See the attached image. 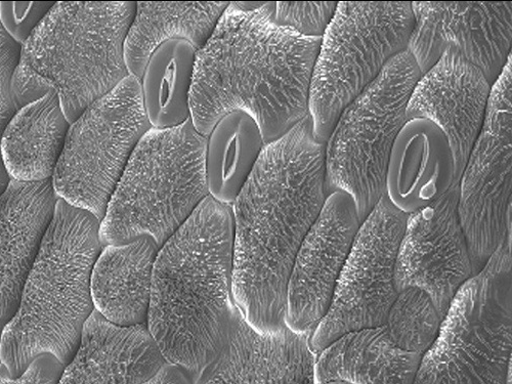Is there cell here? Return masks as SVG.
Listing matches in <instances>:
<instances>
[{"label":"cell","mask_w":512,"mask_h":384,"mask_svg":"<svg viewBox=\"0 0 512 384\" xmlns=\"http://www.w3.org/2000/svg\"><path fill=\"white\" fill-rule=\"evenodd\" d=\"M421 74L406 51L395 57L337 119L325 147L328 195L345 192L361 223L384 196L394 143Z\"/></svg>","instance_id":"obj_9"},{"label":"cell","mask_w":512,"mask_h":384,"mask_svg":"<svg viewBox=\"0 0 512 384\" xmlns=\"http://www.w3.org/2000/svg\"><path fill=\"white\" fill-rule=\"evenodd\" d=\"M414 26L410 2H340L321 38L309 100L317 140L398 55Z\"/></svg>","instance_id":"obj_8"},{"label":"cell","mask_w":512,"mask_h":384,"mask_svg":"<svg viewBox=\"0 0 512 384\" xmlns=\"http://www.w3.org/2000/svg\"><path fill=\"white\" fill-rule=\"evenodd\" d=\"M197 50L170 40L150 57L140 79L143 106L152 128L166 130L191 119V90Z\"/></svg>","instance_id":"obj_26"},{"label":"cell","mask_w":512,"mask_h":384,"mask_svg":"<svg viewBox=\"0 0 512 384\" xmlns=\"http://www.w3.org/2000/svg\"><path fill=\"white\" fill-rule=\"evenodd\" d=\"M69 127L55 93L20 108L0 138V158L10 179L19 182L52 179Z\"/></svg>","instance_id":"obj_22"},{"label":"cell","mask_w":512,"mask_h":384,"mask_svg":"<svg viewBox=\"0 0 512 384\" xmlns=\"http://www.w3.org/2000/svg\"><path fill=\"white\" fill-rule=\"evenodd\" d=\"M228 2L136 3L124 44L128 74L141 79L153 53L165 42L185 40L199 51L215 31Z\"/></svg>","instance_id":"obj_24"},{"label":"cell","mask_w":512,"mask_h":384,"mask_svg":"<svg viewBox=\"0 0 512 384\" xmlns=\"http://www.w3.org/2000/svg\"><path fill=\"white\" fill-rule=\"evenodd\" d=\"M54 5L50 3H0V23L7 33L22 46Z\"/></svg>","instance_id":"obj_30"},{"label":"cell","mask_w":512,"mask_h":384,"mask_svg":"<svg viewBox=\"0 0 512 384\" xmlns=\"http://www.w3.org/2000/svg\"><path fill=\"white\" fill-rule=\"evenodd\" d=\"M311 335L255 330L235 305L226 343L193 384H317Z\"/></svg>","instance_id":"obj_16"},{"label":"cell","mask_w":512,"mask_h":384,"mask_svg":"<svg viewBox=\"0 0 512 384\" xmlns=\"http://www.w3.org/2000/svg\"><path fill=\"white\" fill-rule=\"evenodd\" d=\"M443 320L431 296L411 287L399 292L384 327L398 348L422 357L434 345Z\"/></svg>","instance_id":"obj_27"},{"label":"cell","mask_w":512,"mask_h":384,"mask_svg":"<svg viewBox=\"0 0 512 384\" xmlns=\"http://www.w3.org/2000/svg\"><path fill=\"white\" fill-rule=\"evenodd\" d=\"M325 147L306 117L265 146L231 205L234 303L260 332L286 327L293 263L328 197Z\"/></svg>","instance_id":"obj_1"},{"label":"cell","mask_w":512,"mask_h":384,"mask_svg":"<svg viewBox=\"0 0 512 384\" xmlns=\"http://www.w3.org/2000/svg\"><path fill=\"white\" fill-rule=\"evenodd\" d=\"M150 128L140 80L130 75L70 124L52 178L58 198L102 221L128 160Z\"/></svg>","instance_id":"obj_10"},{"label":"cell","mask_w":512,"mask_h":384,"mask_svg":"<svg viewBox=\"0 0 512 384\" xmlns=\"http://www.w3.org/2000/svg\"><path fill=\"white\" fill-rule=\"evenodd\" d=\"M265 146L259 125L246 112L236 110L222 117L206 137L208 194L232 205Z\"/></svg>","instance_id":"obj_25"},{"label":"cell","mask_w":512,"mask_h":384,"mask_svg":"<svg viewBox=\"0 0 512 384\" xmlns=\"http://www.w3.org/2000/svg\"><path fill=\"white\" fill-rule=\"evenodd\" d=\"M159 247L149 237L103 247L91 278L95 310L119 326L147 324Z\"/></svg>","instance_id":"obj_21"},{"label":"cell","mask_w":512,"mask_h":384,"mask_svg":"<svg viewBox=\"0 0 512 384\" xmlns=\"http://www.w3.org/2000/svg\"><path fill=\"white\" fill-rule=\"evenodd\" d=\"M512 112L486 110L459 181L457 212L475 275L511 239Z\"/></svg>","instance_id":"obj_12"},{"label":"cell","mask_w":512,"mask_h":384,"mask_svg":"<svg viewBox=\"0 0 512 384\" xmlns=\"http://www.w3.org/2000/svg\"><path fill=\"white\" fill-rule=\"evenodd\" d=\"M335 2L265 3L262 11L278 26L305 37L322 38L337 9Z\"/></svg>","instance_id":"obj_28"},{"label":"cell","mask_w":512,"mask_h":384,"mask_svg":"<svg viewBox=\"0 0 512 384\" xmlns=\"http://www.w3.org/2000/svg\"><path fill=\"white\" fill-rule=\"evenodd\" d=\"M421 356L398 348L386 327L347 333L316 359V383L413 384Z\"/></svg>","instance_id":"obj_23"},{"label":"cell","mask_w":512,"mask_h":384,"mask_svg":"<svg viewBox=\"0 0 512 384\" xmlns=\"http://www.w3.org/2000/svg\"><path fill=\"white\" fill-rule=\"evenodd\" d=\"M411 7L407 52L421 75L453 50L494 84L511 57V2H414Z\"/></svg>","instance_id":"obj_13"},{"label":"cell","mask_w":512,"mask_h":384,"mask_svg":"<svg viewBox=\"0 0 512 384\" xmlns=\"http://www.w3.org/2000/svg\"><path fill=\"white\" fill-rule=\"evenodd\" d=\"M144 384H193V379L184 369L167 363Z\"/></svg>","instance_id":"obj_32"},{"label":"cell","mask_w":512,"mask_h":384,"mask_svg":"<svg viewBox=\"0 0 512 384\" xmlns=\"http://www.w3.org/2000/svg\"><path fill=\"white\" fill-rule=\"evenodd\" d=\"M206 138L192 120L150 128L137 145L100 225L103 246L149 237L160 248L209 195Z\"/></svg>","instance_id":"obj_6"},{"label":"cell","mask_w":512,"mask_h":384,"mask_svg":"<svg viewBox=\"0 0 512 384\" xmlns=\"http://www.w3.org/2000/svg\"><path fill=\"white\" fill-rule=\"evenodd\" d=\"M100 225L93 213L58 199L18 310L2 331L0 360L11 377L40 355L51 354L64 367L73 359L95 311L91 278L104 247Z\"/></svg>","instance_id":"obj_4"},{"label":"cell","mask_w":512,"mask_h":384,"mask_svg":"<svg viewBox=\"0 0 512 384\" xmlns=\"http://www.w3.org/2000/svg\"><path fill=\"white\" fill-rule=\"evenodd\" d=\"M324 384H351V383L346 382V381H338V380H336V381H329V382H326Z\"/></svg>","instance_id":"obj_34"},{"label":"cell","mask_w":512,"mask_h":384,"mask_svg":"<svg viewBox=\"0 0 512 384\" xmlns=\"http://www.w3.org/2000/svg\"><path fill=\"white\" fill-rule=\"evenodd\" d=\"M135 12L132 2L56 3L21 46L16 108L55 93L71 124L115 89L130 76L124 44Z\"/></svg>","instance_id":"obj_5"},{"label":"cell","mask_w":512,"mask_h":384,"mask_svg":"<svg viewBox=\"0 0 512 384\" xmlns=\"http://www.w3.org/2000/svg\"><path fill=\"white\" fill-rule=\"evenodd\" d=\"M2 331L3 329H0V341H2ZM0 365H2V360H0Z\"/></svg>","instance_id":"obj_35"},{"label":"cell","mask_w":512,"mask_h":384,"mask_svg":"<svg viewBox=\"0 0 512 384\" xmlns=\"http://www.w3.org/2000/svg\"><path fill=\"white\" fill-rule=\"evenodd\" d=\"M361 224L351 196L339 191L328 195L289 276L285 313L289 329L312 336L322 322Z\"/></svg>","instance_id":"obj_15"},{"label":"cell","mask_w":512,"mask_h":384,"mask_svg":"<svg viewBox=\"0 0 512 384\" xmlns=\"http://www.w3.org/2000/svg\"><path fill=\"white\" fill-rule=\"evenodd\" d=\"M64 366L51 354L38 356L19 377H11L8 369L0 365V384H58Z\"/></svg>","instance_id":"obj_31"},{"label":"cell","mask_w":512,"mask_h":384,"mask_svg":"<svg viewBox=\"0 0 512 384\" xmlns=\"http://www.w3.org/2000/svg\"><path fill=\"white\" fill-rule=\"evenodd\" d=\"M11 179L5 169L2 158H0V195L4 193L6 188L8 187Z\"/></svg>","instance_id":"obj_33"},{"label":"cell","mask_w":512,"mask_h":384,"mask_svg":"<svg viewBox=\"0 0 512 384\" xmlns=\"http://www.w3.org/2000/svg\"><path fill=\"white\" fill-rule=\"evenodd\" d=\"M457 184L454 154L445 133L428 118L408 119L391 152L384 196L410 216Z\"/></svg>","instance_id":"obj_20"},{"label":"cell","mask_w":512,"mask_h":384,"mask_svg":"<svg viewBox=\"0 0 512 384\" xmlns=\"http://www.w3.org/2000/svg\"><path fill=\"white\" fill-rule=\"evenodd\" d=\"M491 89L479 68L449 50L420 76L408 102L407 120L428 118L447 136L458 183L481 134Z\"/></svg>","instance_id":"obj_17"},{"label":"cell","mask_w":512,"mask_h":384,"mask_svg":"<svg viewBox=\"0 0 512 384\" xmlns=\"http://www.w3.org/2000/svg\"><path fill=\"white\" fill-rule=\"evenodd\" d=\"M459 184L408 216L397 256L398 291L428 293L444 319L460 288L475 276L458 212Z\"/></svg>","instance_id":"obj_14"},{"label":"cell","mask_w":512,"mask_h":384,"mask_svg":"<svg viewBox=\"0 0 512 384\" xmlns=\"http://www.w3.org/2000/svg\"><path fill=\"white\" fill-rule=\"evenodd\" d=\"M408 216L383 196L362 222L330 308L311 336L316 356L339 337L386 324L397 300V256Z\"/></svg>","instance_id":"obj_11"},{"label":"cell","mask_w":512,"mask_h":384,"mask_svg":"<svg viewBox=\"0 0 512 384\" xmlns=\"http://www.w3.org/2000/svg\"><path fill=\"white\" fill-rule=\"evenodd\" d=\"M58 199L52 179L11 180L0 195V329L18 310L24 283L53 220Z\"/></svg>","instance_id":"obj_18"},{"label":"cell","mask_w":512,"mask_h":384,"mask_svg":"<svg viewBox=\"0 0 512 384\" xmlns=\"http://www.w3.org/2000/svg\"><path fill=\"white\" fill-rule=\"evenodd\" d=\"M261 8L242 11L230 3L197 52L191 120L205 138L222 117L236 110L259 125L266 145L309 116L321 38L282 28Z\"/></svg>","instance_id":"obj_2"},{"label":"cell","mask_w":512,"mask_h":384,"mask_svg":"<svg viewBox=\"0 0 512 384\" xmlns=\"http://www.w3.org/2000/svg\"><path fill=\"white\" fill-rule=\"evenodd\" d=\"M233 253L232 207L210 195L159 248L147 326L166 363L196 375L224 347Z\"/></svg>","instance_id":"obj_3"},{"label":"cell","mask_w":512,"mask_h":384,"mask_svg":"<svg viewBox=\"0 0 512 384\" xmlns=\"http://www.w3.org/2000/svg\"><path fill=\"white\" fill-rule=\"evenodd\" d=\"M166 364L147 324L115 325L95 310L58 384H144Z\"/></svg>","instance_id":"obj_19"},{"label":"cell","mask_w":512,"mask_h":384,"mask_svg":"<svg viewBox=\"0 0 512 384\" xmlns=\"http://www.w3.org/2000/svg\"><path fill=\"white\" fill-rule=\"evenodd\" d=\"M511 239L456 294L413 384H511Z\"/></svg>","instance_id":"obj_7"},{"label":"cell","mask_w":512,"mask_h":384,"mask_svg":"<svg viewBox=\"0 0 512 384\" xmlns=\"http://www.w3.org/2000/svg\"><path fill=\"white\" fill-rule=\"evenodd\" d=\"M20 55L21 45L0 23V138L7 124L18 111L12 99V80Z\"/></svg>","instance_id":"obj_29"}]
</instances>
